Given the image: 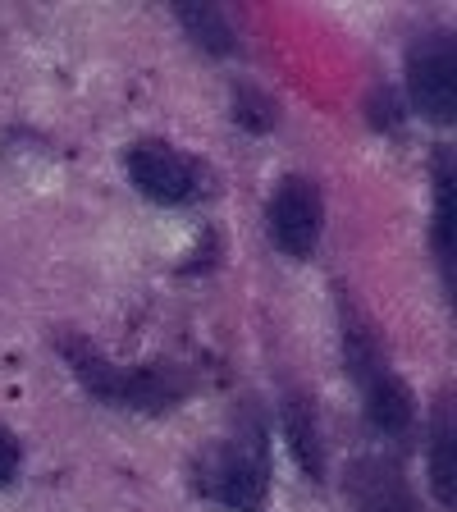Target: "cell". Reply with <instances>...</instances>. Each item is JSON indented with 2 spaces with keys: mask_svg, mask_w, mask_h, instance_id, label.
Segmentation results:
<instances>
[{
  "mask_svg": "<svg viewBox=\"0 0 457 512\" xmlns=\"http://www.w3.org/2000/svg\"><path fill=\"white\" fill-rule=\"evenodd\" d=\"M197 476H202V490L215 494L220 503H229V508H243V512L261 508L266 476H261V467H256V458L247 448H234V444L211 448L202 458V467H197Z\"/></svg>",
  "mask_w": 457,
  "mask_h": 512,
  "instance_id": "obj_1",
  "label": "cell"
},
{
  "mask_svg": "<svg viewBox=\"0 0 457 512\" xmlns=\"http://www.w3.org/2000/svg\"><path fill=\"white\" fill-rule=\"evenodd\" d=\"M133 179L160 197V202H183L192 197V165L165 142H142L133 147Z\"/></svg>",
  "mask_w": 457,
  "mask_h": 512,
  "instance_id": "obj_2",
  "label": "cell"
},
{
  "mask_svg": "<svg viewBox=\"0 0 457 512\" xmlns=\"http://www.w3.org/2000/svg\"><path fill=\"white\" fill-rule=\"evenodd\" d=\"M320 234V202H316V192L307 188V183L298 179H288L284 192H279V202H275V238L284 252H311V243H316Z\"/></svg>",
  "mask_w": 457,
  "mask_h": 512,
  "instance_id": "obj_3",
  "label": "cell"
},
{
  "mask_svg": "<svg viewBox=\"0 0 457 512\" xmlns=\"http://www.w3.org/2000/svg\"><path fill=\"white\" fill-rule=\"evenodd\" d=\"M412 92L416 106L430 119H453L457 106V83H453V46H430L416 55L412 64Z\"/></svg>",
  "mask_w": 457,
  "mask_h": 512,
  "instance_id": "obj_4",
  "label": "cell"
},
{
  "mask_svg": "<svg viewBox=\"0 0 457 512\" xmlns=\"http://www.w3.org/2000/svg\"><path fill=\"white\" fill-rule=\"evenodd\" d=\"M371 421L380 430H389V435L407 430V421H412V398H407V389L394 375H375L371 380Z\"/></svg>",
  "mask_w": 457,
  "mask_h": 512,
  "instance_id": "obj_5",
  "label": "cell"
},
{
  "mask_svg": "<svg viewBox=\"0 0 457 512\" xmlns=\"http://www.w3.org/2000/svg\"><path fill=\"white\" fill-rule=\"evenodd\" d=\"M366 485H362V503H366V512H416L412 508V494H407V485L403 480H394L389 471H366Z\"/></svg>",
  "mask_w": 457,
  "mask_h": 512,
  "instance_id": "obj_6",
  "label": "cell"
},
{
  "mask_svg": "<svg viewBox=\"0 0 457 512\" xmlns=\"http://www.w3.org/2000/svg\"><path fill=\"white\" fill-rule=\"evenodd\" d=\"M179 19L188 23L192 32H197V42H202L206 51H229V28H224V19H220L215 10L188 5V10H179Z\"/></svg>",
  "mask_w": 457,
  "mask_h": 512,
  "instance_id": "obj_7",
  "label": "cell"
},
{
  "mask_svg": "<svg viewBox=\"0 0 457 512\" xmlns=\"http://www.w3.org/2000/svg\"><path fill=\"white\" fill-rule=\"evenodd\" d=\"M288 435H293V444H298L302 462H307L311 471H320V453H316V426H311V416L302 403H288Z\"/></svg>",
  "mask_w": 457,
  "mask_h": 512,
  "instance_id": "obj_8",
  "label": "cell"
},
{
  "mask_svg": "<svg viewBox=\"0 0 457 512\" xmlns=\"http://www.w3.org/2000/svg\"><path fill=\"white\" fill-rule=\"evenodd\" d=\"M453 480H457V467H453V430L444 426V435H435V490L444 503H453Z\"/></svg>",
  "mask_w": 457,
  "mask_h": 512,
  "instance_id": "obj_9",
  "label": "cell"
},
{
  "mask_svg": "<svg viewBox=\"0 0 457 512\" xmlns=\"http://www.w3.org/2000/svg\"><path fill=\"white\" fill-rule=\"evenodd\" d=\"M14 467H19V453H14V444L5 435H0V485L14 476Z\"/></svg>",
  "mask_w": 457,
  "mask_h": 512,
  "instance_id": "obj_10",
  "label": "cell"
}]
</instances>
